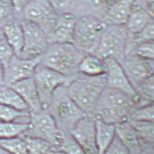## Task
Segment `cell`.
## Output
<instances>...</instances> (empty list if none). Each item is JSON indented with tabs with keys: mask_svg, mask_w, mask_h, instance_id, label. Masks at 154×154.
Wrapping results in <instances>:
<instances>
[{
	"mask_svg": "<svg viewBox=\"0 0 154 154\" xmlns=\"http://www.w3.org/2000/svg\"><path fill=\"white\" fill-rule=\"evenodd\" d=\"M0 103L17 111L29 112L25 102L20 96L10 87H6L0 90Z\"/></svg>",
	"mask_w": 154,
	"mask_h": 154,
	"instance_id": "603a6c76",
	"label": "cell"
},
{
	"mask_svg": "<svg viewBox=\"0 0 154 154\" xmlns=\"http://www.w3.org/2000/svg\"><path fill=\"white\" fill-rule=\"evenodd\" d=\"M121 64L134 90L147 79L153 76V60H144L135 55H127Z\"/></svg>",
	"mask_w": 154,
	"mask_h": 154,
	"instance_id": "7c38bea8",
	"label": "cell"
},
{
	"mask_svg": "<svg viewBox=\"0 0 154 154\" xmlns=\"http://www.w3.org/2000/svg\"><path fill=\"white\" fill-rule=\"evenodd\" d=\"M47 111L55 119L58 129L64 132H71L77 122L86 116L69 97L66 86L55 91Z\"/></svg>",
	"mask_w": 154,
	"mask_h": 154,
	"instance_id": "277c9868",
	"label": "cell"
},
{
	"mask_svg": "<svg viewBox=\"0 0 154 154\" xmlns=\"http://www.w3.org/2000/svg\"><path fill=\"white\" fill-rule=\"evenodd\" d=\"M47 154H66L63 152L60 151V150H51L48 152Z\"/></svg>",
	"mask_w": 154,
	"mask_h": 154,
	"instance_id": "8d00e7d4",
	"label": "cell"
},
{
	"mask_svg": "<svg viewBox=\"0 0 154 154\" xmlns=\"http://www.w3.org/2000/svg\"><path fill=\"white\" fill-rule=\"evenodd\" d=\"M28 127L29 122L0 121V140L20 136L27 130Z\"/></svg>",
	"mask_w": 154,
	"mask_h": 154,
	"instance_id": "d4e9b609",
	"label": "cell"
},
{
	"mask_svg": "<svg viewBox=\"0 0 154 154\" xmlns=\"http://www.w3.org/2000/svg\"><path fill=\"white\" fill-rule=\"evenodd\" d=\"M103 61L106 67V87L128 94L137 102V93L129 82L122 64L113 59H106Z\"/></svg>",
	"mask_w": 154,
	"mask_h": 154,
	"instance_id": "9a60e30c",
	"label": "cell"
},
{
	"mask_svg": "<svg viewBox=\"0 0 154 154\" xmlns=\"http://www.w3.org/2000/svg\"><path fill=\"white\" fill-rule=\"evenodd\" d=\"M41 58L23 59L14 55L5 66L4 85L10 87L17 82L33 77L36 67L41 63Z\"/></svg>",
	"mask_w": 154,
	"mask_h": 154,
	"instance_id": "8fae6325",
	"label": "cell"
},
{
	"mask_svg": "<svg viewBox=\"0 0 154 154\" xmlns=\"http://www.w3.org/2000/svg\"><path fill=\"white\" fill-rule=\"evenodd\" d=\"M153 1H132L131 13L126 23L127 34L135 35L153 21Z\"/></svg>",
	"mask_w": 154,
	"mask_h": 154,
	"instance_id": "4fadbf2b",
	"label": "cell"
},
{
	"mask_svg": "<svg viewBox=\"0 0 154 154\" xmlns=\"http://www.w3.org/2000/svg\"><path fill=\"white\" fill-rule=\"evenodd\" d=\"M29 118L28 111H19L0 103V121L1 122H16L20 118Z\"/></svg>",
	"mask_w": 154,
	"mask_h": 154,
	"instance_id": "4dcf8cb0",
	"label": "cell"
},
{
	"mask_svg": "<svg viewBox=\"0 0 154 154\" xmlns=\"http://www.w3.org/2000/svg\"><path fill=\"white\" fill-rule=\"evenodd\" d=\"M86 54L73 44H50L41 58L42 66L65 76L73 77L78 73V66Z\"/></svg>",
	"mask_w": 154,
	"mask_h": 154,
	"instance_id": "3957f363",
	"label": "cell"
},
{
	"mask_svg": "<svg viewBox=\"0 0 154 154\" xmlns=\"http://www.w3.org/2000/svg\"><path fill=\"white\" fill-rule=\"evenodd\" d=\"M15 55L12 47L9 45L6 40L2 39L0 41V62L2 63L4 66Z\"/></svg>",
	"mask_w": 154,
	"mask_h": 154,
	"instance_id": "836d02e7",
	"label": "cell"
},
{
	"mask_svg": "<svg viewBox=\"0 0 154 154\" xmlns=\"http://www.w3.org/2000/svg\"><path fill=\"white\" fill-rule=\"evenodd\" d=\"M76 20V17L73 14L58 15L53 30L48 37L49 44H73Z\"/></svg>",
	"mask_w": 154,
	"mask_h": 154,
	"instance_id": "e0dca14e",
	"label": "cell"
},
{
	"mask_svg": "<svg viewBox=\"0 0 154 154\" xmlns=\"http://www.w3.org/2000/svg\"><path fill=\"white\" fill-rule=\"evenodd\" d=\"M127 120L137 122H152L154 121L153 104L142 107H134L130 111Z\"/></svg>",
	"mask_w": 154,
	"mask_h": 154,
	"instance_id": "f546056e",
	"label": "cell"
},
{
	"mask_svg": "<svg viewBox=\"0 0 154 154\" xmlns=\"http://www.w3.org/2000/svg\"><path fill=\"white\" fill-rule=\"evenodd\" d=\"M136 104V100L128 94L106 87L100 96L92 116L94 119L115 124L127 120Z\"/></svg>",
	"mask_w": 154,
	"mask_h": 154,
	"instance_id": "6da1fadb",
	"label": "cell"
},
{
	"mask_svg": "<svg viewBox=\"0 0 154 154\" xmlns=\"http://www.w3.org/2000/svg\"><path fill=\"white\" fill-rule=\"evenodd\" d=\"M134 128L140 141L153 144L154 124L152 122H137L127 120Z\"/></svg>",
	"mask_w": 154,
	"mask_h": 154,
	"instance_id": "484cf974",
	"label": "cell"
},
{
	"mask_svg": "<svg viewBox=\"0 0 154 154\" xmlns=\"http://www.w3.org/2000/svg\"><path fill=\"white\" fill-rule=\"evenodd\" d=\"M69 133L85 154H97L95 142V122L93 116H85Z\"/></svg>",
	"mask_w": 154,
	"mask_h": 154,
	"instance_id": "5bb4252c",
	"label": "cell"
},
{
	"mask_svg": "<svg viewBox=\"0 0 154 154\" xmlns=\"http://www.w3.org/2000/svg\"><path fill=\"white\" fill-rule=\"evenodd\" d=\"M0 146L8 154H28L26 142L21 136L1 139Z\"/></svg>",
	"mask_w": 154,
	"mask_h": 154,
	"instance_id": "83f0119b",
	"label": "cell"
},
{
	"mask_svg": "<svg viewBox=\"0 0 154 154\" xmlns=\"http://www.w3.org/2000/svg\"><path fill=\"white\" fill-rule=\"evenodd\" d=\"M20 136L26 142L28 154H47L52 150V145L48 141L24 134Z\"/></svg>",
	"mask_w": 154,
	"mask_h": 154,
	"instance_id": "4316f807",
	"label": "cell"
},
{
	"mask_svg": "<svg viewBox=\"0 0 154 154\" xmlns=\"http://www.w3.org/2000/svg\"><path fill=\"white\" fill-rule=\"evenodd\" d=\"M128 55H135L144 60H153L154 44L153 42H148L137 45Z\"/></svg>",
	"mask_w": 154,
	"mask_h": 154,
	"instance_id": "1f68e13d",
	"label": "cell"
},
{
	"mask_svg": "<svg viewBox=\"0 0 154 154\" xmlns=\"http://www.w3.org/2000/svg\"><path fill=\"white\" fill-rule=\"evenodd\" d=\"M106 67L104 61L93 54H86L78 66V73L87 76L105 75Z\"/></svg>",
	"mask_w": 154,
	"mask_h": 154,
	"instance_id": "7402d4cb",
	"label": "cell"
},
{
	"mask_svg": "<svg viewBox=\"0 0 154 154\" xmlns=\"http://www.w3.org/2000/svg\"><path fill=\"white\" fill-rule=\"evenodd\" d=\"M75 76H65L42 64L38 65L35 70L33 78L43 110H47L50 107L55 91L59 87L67 86Z\"/></svg>",
	"mask_w": 154,
	"mask_h": 154,
	"instance_id": "52a82bcc",
	"label": "cell"
},
{
	"mask_svg": "<svg viewBox=\"0 0 154 154\" xmlns=\"http://www.w3.org/2000/svg\"><path fill=\"white\" fill-rule=\"evenodd\" d=\"M20 23L23 31V46L19 57L23 59L42 57L50 45L46 34L33 23L22 20Z\"/></svg>",
	"mask_w": 154,
	"mask_h": 154,
	"instance_id": "30bf717a",
	"label": "cell"
},
{
	"mask_svg": "<svg viewBox=\"0 0 154 154\" xmlns=\"http://www.w3.org/2000/svg\"><path fill=\"white\" fill-rule=\"evenodd\" d=\"M94 122L97 154H103L115 137V125L105 123L98 119H94Z\"/></svg>",
	"mask_w": 154,
	"mask_h": 154,
	"instance_id": "44dd1931",
	"label": "cell"
},
{
	"mask_svg": "<svg viewBox=\"0 0 154 154\" xmlns=\"http://www.w3.org/2000/svg\"><path fill=\"white\" fill-rule=\"evenodd\" d=\"M23 134L48 141L53 150L60 140L63 131L58 129L55 119L49 111L43 110L37 114L30 115L29 127Z\"/></svg>",
	"mask_w": 154,
	"mask_h": 154,
	"instance_id": "ba28073f",
	"label": "cell"
},
{
	"mask_svg": "<svg viewBox=\"0 0 154 154\" xmlns=\"http://www.w3.org/2000/svg\"><path fill=\"white\" fill-rule=\"evenodd\" d=\"M153 76L147 79L136 89L137 102L134 107H142L153 104L154 85Z\"/></svg>",
	"mask_w": 154,
	"mask_h": 154,
	"instance_id": "cb8c5ba5",
	"label": "cell"
},
{
	"mask_svg": "<svg viewBox=\"0 0 154 154\" xmlns=\"http://www.w3.org/2000/svg\"><path fill=\"white\" fill-rule=\"evenodd\" d=\"M4 34H3V31H2V26H0V41L2 39H4Z\"/></svg>",
	"mask_w": 154,
	"mask_h": 154,
	"instance_id": "74e56055",
	"label": "cell"
},
{
	"mask_svg": "<svg viewBox=\"0 0 154 154\" xmlns=\"http://www.w3.org/2000/svg\"><path fill=\"white\" fill-rule=\"evenodd\" d=\"M2 29L5 39L12 47L15 55L19 57L23 46V31L20 22L8 20Z\"/></svg>",
	"mask_w": 154,
	"mask_h": 154,
	"instance_id": "ffe728a7",
	"label": "cell"
},
{
	"mask_svg": "<svg viewBox=\"0 0 154 154\" xmlns=\"http://www.w3.org/2000/svg\"><path fill=\"white\" fill-rule=\"evenodd\" d=\"M55 150H60L66 154H85L69 132H63L62 137Z\"/></svg>",
	"mask_w": 154,
	"mask_h": 154,
	"instance_id": "f1b7e54d",
	"label": "cell"
},
{
	"mask_svg": "<svg viewBox=\"0 0 154 154\" xmlns=\"http://www.w3.org/2000/svg\"><path fill=\"white\" fill-rule=\"evenodd\" d=\"M10 87L13 89L25 102L29 114H37L43 111L33 77L14 83Z\"/></svg>",
	"mask_w": 154,
	"mask_h": 154,
	"instance_id": "2e32d148",
	"label": "cell"
},
{
	"mask_svg": "<svg viewBox=\"0 0 154 154\" xmlns=\"http://www.w3.org/2000/svg\"><path fill=\"white\" fill-rule=\"evenodd\" d=\"M103 154H129V152L122 142L115 135Z\"/></svg>",
	"mask_w": 154,
	"mask_h": 154,
	"instance_id": "d6a6232c",
	"label": "cell"
},
{
	"mask_svg": "<svg viewBox=\"0 0 154 154\" xmlns=\"http://www.w3.org/2000/svg\"><path fill=\"white\" fill-rule=\"evenodd\" d=\"M132 1H111L103 20L106 26H125L131 13Z\"/></svg>",
	"mask_w": 154,
	"mask_h": 154,
	"instance_id": "ac0fdd59",
	"label": "cell"
},
{
	"mask_svg": "<svg viewBox=\"0 0 154 154\" xmlns=\"http://www.w3.org/2000/svg\"><path fill=\"white\" fill-rule=\"evenodd\" d=\"M106 24L102 19L90 15L76 17L73 45L85 54H92L97 48Z\"/></svg>",
	"mask_w": 154,
	"mask_h": 154,
	"instance_id": "5b68a950",
	"label": "cell"
},
{
	"mask_svg": "<svg viewBox=\"0 0 154 154\" xmlns=\"http://www.w3.org/2000/svg\"><path fill=\"white\" fill-rule=\"evenodd\" d=\"M22 15L23 20L33 23L41 28L47 38L51 34L58 17L49 1L26 2Z\"/></svg>",
	"mask_w": 154,
	"mask_h": 154,
	"instance_id": "9c48e42d",
	"label": "cell"
},
{
	"mask_svg": "<svg viewBox=\"0 0 154 154\" xmlns=\"http://www.w3.org/2000/svg\"><path fill=\"white\" fill-rule=\"evenodd\" d=\"M127 36L125 26H106L92 54L103 60L113 59L122 63L125 57Z\"/></svg>",
	"mask_w": 154,
	"mask_h": 154,
	"instance_id": "8992f818",
	"label": "cell"
},
{
	"mask_svg": "<svg viewBox=\"0 0 154 154\" xmlns=\"http://www.w3.org/2000/svg\"><path fill=\"white\" fill-rule=\"evenodd\" d=\"M0 154H8L5 150H4L2 148V147L0 146Z\"/></svg>",
	"mask_w": 154,
	"mask_h": 154,
	"instance_id": "f35d334b",
	"label": "cell"
},
{
	"mask_svg": "<svg viewBox=\"0 0 154 154\" xmlns=\"http://www.w3.org/2000/svg\"><path fill=\"white\" fill-rule=\"evenodd\" d=\"M5 77V66L2 63L0 62V85H4Z\"/></svg>",
	"mask_w": 154,
	"mask_h": 154,
	"instance_id": "d590c367",
	"label": "cell"
},
{
	"mask_svg": "<svg viewBox=\"0 0 154 154\" xmlns=\"http://www.w3.org/2000/svg\"><path fill=\"white\" fill-rule=\"evenodd\" d=\"M106 87L105 75L87 76L77 73L66 86V92L86 115L92 116L97 100Z\"/></svg>",
	"mask_w": 154,
	"mask_h": 154,
	"instance_id": "7a4b0ae2",
	"label": "cell"
},
{
	"mask_svg": "<svg viewBox=\"0 0 154 154\" xmlns=\"http://www.w3.org/2000/svg\"><path fill=\"white\" fill-rule=\"evenodd\" d=\"M14 13L12 1H0V23L8 20Z\"/></svg>",
	"mask_w": 154,
	"mask_h": 154,
	"instance_id": "e575fe53",
	"label": "cell"
},
{
	"mask_svg": "<svg viewBox=\"0 0 154 154\" xmlns=\"http://www.w3.org/2000/svg\"><path fill=\"white\" fill-rule=\"evenodd\" d=\"M116 135L122 142L129 154H140L141 144L132 126L127 120L115 124Z\"/></svg>",
	"mask_w": 154,
	"mask_h": 154,
	"instance_id": "d6986e66",
	"label": "cell"
}]
</instances>
